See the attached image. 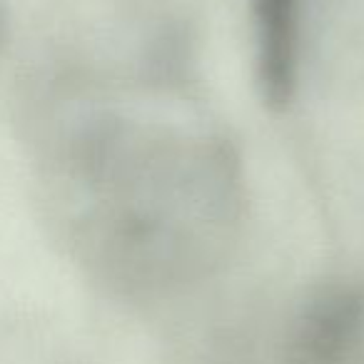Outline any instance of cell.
Returning a JSON list of instances; mask_svg holds the SVG:
<instances>
[{"mask_svg": "<svg viewBox=\"0 0 364 364\" xmlns=\"http://www.w3.org/2000/svg\"><path fill=\"white\" fill-rule=\"evenodd\" d=\"M255 68L262 100L284 110L297 92L302 0H252Z\"/></svg>", "mask_w": 364, "mask_h": 364, "instance_id": "7a4b0ae2", "label": "cell"}, {"mask_svg": "<svg viewBox=\"0 0 364 364\" xmlns=\"http://www.w3.org/2000/svg\"><path fill=\"white\" fill-rule=\"evenodd\" d=\"M362 352L364 289L329 284L312 294L289 332V364H357Z\"/></svg>", "mask_w": 364, "mask_h": 364, "instance_id": "6da1fadb", "label": "cell"}]
</instances>
